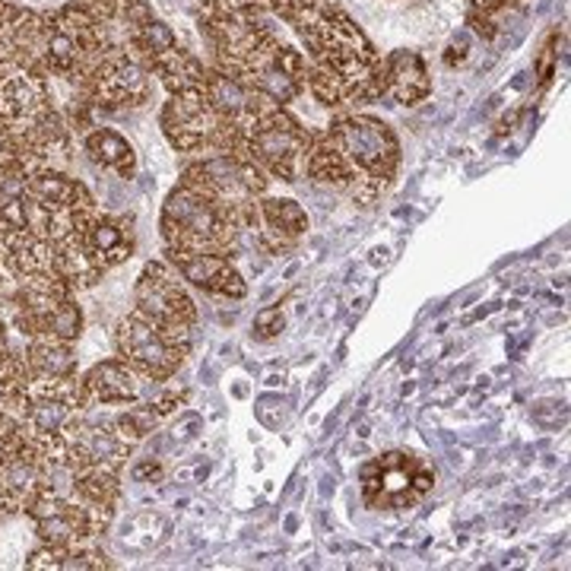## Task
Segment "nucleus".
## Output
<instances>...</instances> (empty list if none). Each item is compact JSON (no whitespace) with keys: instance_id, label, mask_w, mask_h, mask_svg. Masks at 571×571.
<instances>
[{"instance_id":"obj_17","label":"nucleus","mask_w":571,"mask_h":571,"mask_svg":"<svg viewBox=\"0 0 571 571\" xmlns=\"http://www.w3.org/2000/svg\"><path fill=\"white\" fill-rule=\"evenodd\" d=\"M45 333L58 337V340L77 343L83 337V308L77 305V298H67L58 308L51 311L48 321H45Z\"/></svg>"},{"instance_id":"obj_18","label":"nucleus","mask_w":571,"mask_h":571,"mask_svg":"<svg viewBox=\"0 0 571 571\" xmlns=\"http://www.w3.org/2000/svg\"><path fill=\"white\" fill-rule=\"evenodd\" d=\"M282 330V311L280 308H264L254 314V337L257 340H270Z\"/></svg>"},{"instance_id":"obj_19","label":"nucleus","mask_w":571,"mask_h":571,"mask_svg":"<svg viewBox=\"0 0 571 571\" xmlns=\"http://www.w3.org/2000/svg\"><path fill=\"white\" fill-rule=\"evenodd\" d=\"M162 477V467L156 461H143V463H137V467H134V479H137V483H146V479H159Z\"/></svg>"},{"instance_id":"obj_5","label":"nucleus","mask_w":571,"mask_h":571,"mask_svg":"<svg viewBox=\"0 0 571 571\" xmlns=\"http://www.w3.org/2000/svg\"><path fill=\"white\" fill-rule=\"evenodd\" d=\"M311 134L298 127L290 115L280 109H270L264 118H257L251 131L241 140V156L261 168L267 178L298 181L305 175V159H308Z\"/></svg>"},{"instance_id":"obj_15","label":"nucleus","mask_w":571,"mask_h":571,"mask_svg":"<svg viewBox=\"0 0 571 571\" xmlns=\"http://www.w3.org/2000/svg\"><path fill=\"white\" fill-rule=\"evenodd\" d=\"M381 83L384 89L400 102H416L428 93L426 67H422V61L416 58V54H410V51L391 54V61H387L381 70Z\"/></svg>"},{"instance_id":"obj_10","label":"nucleus","mask_w":571,"mask_h":571,"mask_svg":"<svg viewBox=\"0 0 571 571\" xmlns=\"http://www.w3.org/2000/svg\"><path fill=\"white\" fill-rule=\"evenodd\" d=\"M134 445L118 435L111 416L93 420V410H86L80 432L70 445V467H109V470H121L127 457H131Z\"/></svg>"},{"instance_id":"obj_4","label":"nucleus","mask_w":571,"mask_h":571,"mask_svg":"<svg viewBox=\"0 0 571 571\" xmlns=\"http://www.w3.org/2000/svg\"><path fill=\"white\" fill-rule=\"evenodd\" d=\"M191 330L184 324H162L131 308L115 327V349L146 384H168L191 353Z\"/></svg>"},{"instance_id":"obj_3","label":"nucleus","mask_w":571,"mask_h":571,"mask_svg":"<svg viewBox=\"0 0 571 571\" xmlns=\"http://www.w3.org/2000/svg\"><path fill=\"white\" fill-rule=\"evenodd\" d=\"M159 235L162 245L175 248V251L216 254H232L245 239L216 200H210L203 191L191 188V184H181V181L162 203Z\"/></svg>"},{"instance_id":"obj_12","label":"nucleus","mask_w":571,"mask_h":571,"mask_svg":"<svg viewBox=\"0 0 571 571\" xmlns=\"http://www.w3.org/2000/svg\"><path fill=\"white\" fill-rule=\"evenodd\" d=\"M261 213V225H257V239L270 254L290 251L305 232H308V213L302 203L290 200V197H261L257 203Z\"/></svg>"},{"instance_id":"obj_9","label":"nucleus","mask_w":571,"mask_h":571,"mask_svg":"<svg viewBox=\"0 0 571 571\" xmlns=\"http://www.w3.org/2000/svg\"><path fill=\"white\" fill-rule=\"evenodd\" d=\"M80 378V394L86 410H99V406H127L146 394V381L127 362L118 359H102L93 369Z\"/></svg>"},{"instance_id":"obj_16","label":"nucleus","mask_w":571,"mask_h":571,"mask_svg":"<svg viewBox=\"0 0 571 571\" xmlns=\"http://www.w3.org/2000/svg\"><path fill=\"white\" fill-rule=\"evenodd\" d=\"M159 420H162V412L156 410V404H152V400H143V397L134 400V404H127L118 416H111L118 435H121L124 441H131V445L143 441L152 428L159 426Z\"/></svg>"},{"instance_id":"obj_13","label":"nucleus","mask_w":571,"mask_h":571,"mask_svg":"<svg viewBox=\"0 0 571 571\" xmlns=\"http://www.w3.org/2000/svg\"><path fill=\"white\" fill-rule=\"evenodd\" d=\"M26 365L32 375L42 378H77L80 355H77L73 343L58 340L51 333H38V337L26 340Z\"/></svg>"},{"instance_id":"obj_7","label":"nucleus","mask_w":571,"mask_h":571,"mask_svg":"<svg viewBox=\"0 0 571 571\" xmlns=\"http://www.w3.org/2000/svg\"><path fill=\"white\" fill-rule=\"evenodd\" d=\"M134 308L150 314L152 321H162V324H197V305L188 292V282L181 280L178 270L166 257L150 261L140 270L137 282H134Z\"/></svg>"},{"instance_id":"obj_1","label":"nucleus","mask_w":571,"mask_h":571,"mask_svg":"<svg viewBox=\"0 0 571 571\" xmlns=\"http://www.w3.org/2000/svg\"><path fill=\"white\" fill-rule=\"evenodd\" d=\"M400 168V146L387 124L375 118H343L324 134L311 137L305 175L327 188L343 191L359 207L375 203L391 188Z\"/></svg>"},{"instance_id":"obj_2","label":"nucleus","mask_w":571,"mask_h":571,"mask_svg":"<svg viewBox=\"0 0 571 571\" xmlns=\"http://www.w3.org/2000/svg\"><path fill=\"white\" fill-rule=\"evenodd\" d=\"M181 184H191V188L203 191L210 200H216L241 235H254L261 225L257 203L267 194V175L254 162H248L241 152L203 156L200 162L184 168Z\"/></svg>"},{"instance_id":"obj_14","label":"nucleus","mask_w":571,"mask_h":571,"mask_svg":"<svg viewBox=\"0 0 571 571\" xmlns=\"http://www.w3.org/2000/svg\"><path fill=\"white\" fill-rule=\"evenodd\" d=\"M86 152L89 159L95 162L105 172L118 175V178L131 181L137 172V156H134V146L121 137V134L109 131V127H99L86 137Z\"/></svg>"},{"instance_id":"obj_6","label":"nucleus","mask_w":571,"mask_h":571,"mask_svg":"<svg viewBox=\"0 0 571 571\" xmlns=\"http://www.w3.org/2000/svg\"><path fill=\"white\" fill-rule=\"evenodd\" d=\"M435 473L420 457L391 451L362 467V499L375 511H404L432 492Z\"/></svg>"},{"instance_id":"obj_8","label":"nucleus","mask_w":571,"mask_h":571,"mask_svg":"<svg viewBox=\"0 0 571 571\" xmlns=\"http://www.w3.org/2000/svg\"><path fill=\"white\" fill-rule=\"evenodd\" d=\"M162 257L178 270V276L194 290H203L207 296L216 298H245L248 282L232 264L229 254L216 251H175L162 248Z\"/></svg>"},{"instance_id":"obj_11","label":"nucleus","mask_w":571,"mask_h":571,"mask_svg":"<svg viewBox=\"0 0 571 571\" xmlns=\"http://www.w3.org/2000/svg\"><path fill=\"white\" fill-rule=\"evenodd\" d=\"M134 241H137L134 213H127V216L124 213H99V219L83 232V248L102 273H111L124 261H131Z\"/></svg>"}]
</instances>
